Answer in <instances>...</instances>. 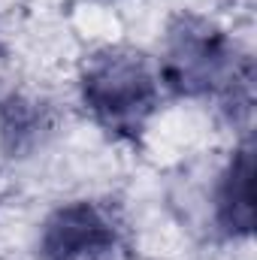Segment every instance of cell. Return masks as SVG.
Here are the masks:
<instances>
[{"mask_svg":"<svg viewBox=\"0 0 257 260\" xmlns=\"http://www.w3.org/2000/svg\"><path fill=\"white\" fill-rule=\"evenodd\" d=\"M46 260H112L115 230L88 203H73L46 224L43 233Z\"/></svg>","mask_w":257,"mask_h":260,"instance_id":"3","label":"cell"},{"mask_svg":"<svg viewBox=\"0 0 257 260\" xmlns=\"http://www.w3.org/2000/svg\"><path fill=\"white\" fill-rule=\"evenodd\" d=\"M164 79L179 94H209V91H230L236 85L248 88L251 76H239L236 55L230 52L224 34L212 24L182 18L170 34V49L164 61Z\"/></svg>","mask_w":257,"mask_h":260,"instance_id":"2","label":"cell"},{"mask_svg":"<svg viewBox=\"0 0 257 260\" xmlns=\"http://www.w3.org/2000/svg\"><path fill=\"white\" fill-rule=\"evenodd\" d=\"M82 94L103 127L124 136H136L157 103V85L142 55L127 49L97 52L85 64Z\"/></svg>","mask_w":257,"mask_h":260,"instance_id":"1","label":"cell"},{"mask_svg":"<svg viewBox=\"0 0 257 260\" xmlns=\"http://www.w3.org/2000/svg\"><path fill=\"white\" fill-rule=\"evenodd\" d=\"M251 145H242L227 170V179L221 185V221L230 233H248L254 224V203H251Z\"/></svg>","mask_w":257,"mask_h":260,"instance_id":"4","label":"cell"}]
</instances>
